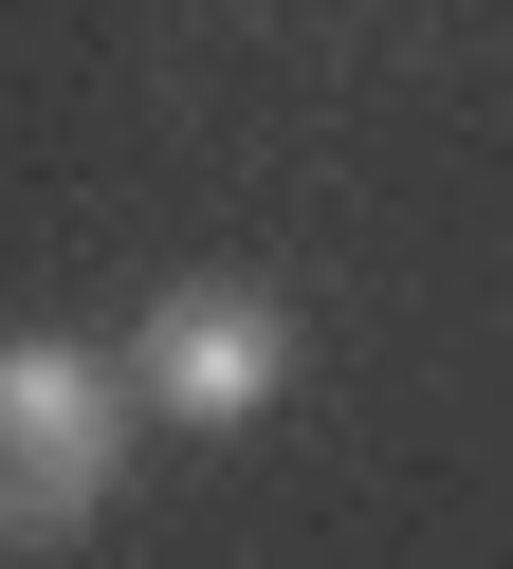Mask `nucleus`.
Returning a JSON list of instances; mask_svg holds the SVG:
<instances>
[{"label":"nucleus","instance_id":"obj_1","mask_svg":"<svg viewBox=\"0 0 513 569\" xmlns=\"http://www.w3.org/2000/svg\"><path fill=\"white\" fill-rule=\"evenodd\" d=\"M110 478H129V368H92L56 331H0V569L73 551L110 515Z\"/></svg>","mask_w":513,"mask_h":569},{"label":"nucleus","instance_id":"obj_2","mask_svg":"<svg viewBox=\"0 0 513 569\" xmlns=\"http://www.w3.org/2000/svg\"><path fill=\"white\" fill-rule=\"evenodd\" d=\"M275 386H293V312L256 295V276H183V295H147V331H129V405H147V422L239 441Z\"/></svg>","mask_w":513,"mask_h":569}]
</instances>
